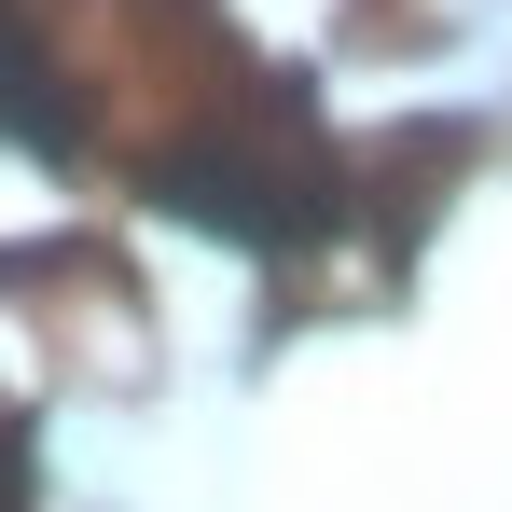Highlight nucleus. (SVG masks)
Segmentation results:
<instances>
[{
	"mask_svg": "<svg viewBox=\"0 0 512 512\" xmlns=\"http://www.w3.org/2000/svg\"><path fill=\"white\" fill-rule=\"evenodd\" d=\"M0 125H14V153H70V97L28 42V0H0Z\"/></svg>",
	"mask_w": 512,
	"mask_h": 512,
	"instance_id": "nucleus-1",
	"label": "nucleus"
}]
</instances>
